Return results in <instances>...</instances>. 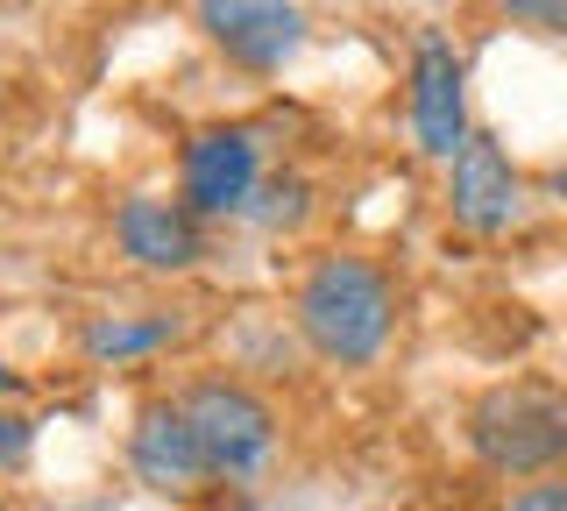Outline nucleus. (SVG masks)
<instances>
[{
  "label": "nucleus",
  "mask_w": 567,
  "mask_h": 511,
  "mask_svg": "<svg viewBox=\"0 0 567 511\" xmlns=\"http://www.w3.org/2000/svg\"><path fill=\"white\" fill-rule=\"evenodd\" d=\"M468 448L504 476H532L567 462V384L504 377L468 405Z\"/></svg>",
  "instance_id": "obj_1"
},
{
  "label": "nucleus",
  "mask_w": 567,
  "mask_h": 511,
  "mask_svg": "<svg viewBox=\"0 0 567 511\" xmlns=\"http://www.w3.org/2000/svg\"><path fill=\"white\" fill-rule=\"evenodd\" d=\"M298 334L341 369L369 362L390 341V285H383V270L362 263V256L312 263V277L298 285Z\"/></svg>",
  "instance_id": "obj_2"
},
{
  "label": "nucleus",
  "mask_w": 567,
  "mask_h": 511,
  "mask_svg": "<svg viewBox=\"0 0 567 511\" xmlns=\"http://www.w3.org/2000/svg\"><path fill=\"white\" fill-rule=\"evenodd\" d=\"M177 405H185V419H192V433H199L213 476H235L241 483V476H256L262 462H270L277 419H270V405H262L256 391H241V384H192Z\"/></svg>",
  "instance_id": "obj_3"
},
{
  "label": "nucleus",
  "mask_w": 567,
  "mask_h": 511,
  "mask_svg": "<svg viewBox=\"0 0 567 511\" xmlns=\"http://www.w3.org/2000/svg\"><path fill=\"white\" fill-rule=\"evenodd\" d=\"M262 150L248 129H206L185 143V206L192 214H241L256 200Z\"/></svg>",
  "instance_id": "obj_4"
},
{
  "label": "nucleus",
  "mask_w": 567,
  "mask_h": 511,
  "mask_svg": "<svg viewBox=\"0 0 567 511\" xmlns=\"http://www.w3.org/2000/svg\"><path fill=\"white\" fill-rule=\"evenodd\" d=\"M412 129L425 156H461L468 143V93H461V58L447 37H419L412 58Z\"/></svg>",
  "instance_id": "obj_5"
},
{
  "label": "nucleus",
  "mask_w": 567,
  "mask_h": 511,
  "mask_svg": "<svg viewBox=\"0 0 567 511\" xmlns=\"http://www.w3.org/2000/svg\"><path fill=\"white\" fill-rule=\"evenodd\" d=\"M206 37L227 50V58L256 64V72H277L298 43H306V14L277 8V0H206L199 8Z\"/></svg>",
  "instance_id": "obj_6"
},
{
  "label": "nucleus",
  "mask_w": 567,
  "mask_h": 511,
  "mask_svg": "<svg viewBox=\"0 0 567 511\" xmlns=\"http://www.w3.org/2000/svg\"><path fill=\"white\" fill-rule=\"evenodd\" d=\"M128 462L135 476L150 490H164V498H185V490H199L206 483V448H199V433H192V419H185V405H150V412L135 419V433H128Z\"/></svg>",
  "instance_id": "obj_7"
},
{
  "label": "nucleus",
  "mask_w": 567,
  "mask_h": 511,
  "mask_svg": "<svg viewBox=\"0 0 567 511\" xmlns=\"http://www.w3.org/2000/svg\"><path fill=\"white\" fill-rule=\"evenodd\" d=\"M454 221L475 227V235H496V227H511L518 214V171H511V156L489 143V135H468L454 156V192H447Z\"/></svg>",
  "instance_id": "obj_8"
},
{
  "label": "nucleus",
  "mask_w": 567,
  "mask_h": 511,
  "mask_svg": "<svg viewBox=\"0 0 567 511\" xmlns=\"http://www.w3.org/2000/svg\"><path fill=\"white\" fill-rule=\"evenodd\" d=\"M114 235H121V249H128L142 270H192V263H199V221H192V206L121 200Z\"/></svg>",
  "instance_id": "obj_9"
},
{
  "label": "nucleus",
  "mask_w": 567,
  "mask_h": 511,
  "mask_svg": "<svg viewBox=\"0 0 567 511\" xmlns=\"http://www.w3.org/2000/svg\"><path fill=\"white\" fill-rule=\"evenodd\" d=\"M164 341H177L171 313H156V320H93V327H85V356H100V362L150 356V348H164Z\"/></svg>",
  "instance_id": "obj_10"
},
{
  "label": "nucleus",
  "mask_w": 567,
  "mask_h": 511,
  "mask_svg": "<svg viewBox=\"0 0 567 511\" xmlns=\"http://www.w3.org/2000/svg\"><path fill=\"white\" fill-rule=\"evenodd\" d=\"M29 440H35V419H29V412H0V469L22 462Z\"/></svg>",
  "instance_id": "obj_11"
},
{
  "label": "nucleus",
  "mask_w": 567,
  "mask_h": 511,
  "mask_svg": "<svg viewBox=\"0 0 567 511\" xmlns=\"http://www.w3.org/2000/svg\"><path fill=\"white\" fill-rule=\"evenodd\" d=\"M262 200H270V206H256V221H298V214H306V185H298V178H284V185H270V192H262Z\"/></svg>",
  "instance_id": "obj_12"
},
{
  "label": "nucleus",
  "mask_w": 567,
  "mask_h": 511,
  "mask_svg": "<svg viewBox=\"0 0 567 511\" xmlns=\"http://www.w3.org/2000/svg\"><path fill=\"white\" fill-rule=\"evenodd\" d=\"M511 511H567V483H532L525 498H511Z\"/></svg>",
  "instance_id": "obj_13"
},
{
  "label": "nucleus",
  "mask_w": 567,
  "mask_h": 511,
  "mask_svg": "<svg viewBox=\"0 0 567 511\" xmlns=\"http://www.w3.org/2000/svg\"><path fill=\"white\" fill-rule=\"evenodd\" d=\"M511 22H546V29H567V8H560V0H518V8H511Z\"/></svg>",
  "instance_id": "obj_14"
},
{
  "label": "nucleus",
  "mask_w": 567,
  "mask_h": 511,
  "mask_svg": "<svg viewBox=\"0 0 567 511\" xmlns=\"http://www.w3.org/2000/svg\"><path fill=\"white\" fill-rule=\"evenodd\" d=\"M8 384H14V369H8V362H0V391H8Z\"/></svg>",
  "instance_id": "obj_15"
},
{
  "label": "nucleus",
  "mask_w": 567,
  "mask_h": 511,
  "mask_svg": "<svg viewBox=\"0 0 567 511\" xmlns=\"http://www.w3.org/2000/svg\"><path fill=\"white\" fill-rule=\"evenodd\" d=\"M554 185H560V192H567V171H560V178H554Z\"/></svg>",
  "instance_id": "obj_16"
}]
</instances>
